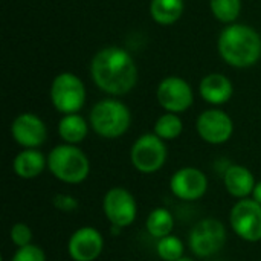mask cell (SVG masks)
I'll use <instances>...</instances> for the list:
<instances>
[{
    "mask_svg": "<svg viewBox=\"0 0 261 261\" xmlns=\"http://www.w3.org/2000/svg\"><path fill=\"white\" fill-rule=\"evenodd\" d=\"M145 228H147V232L158 240L168 237L171 236V231L174 228L173 214L167 208H154L147 217Z\"/></svg>",
    "mask_w": 261,
    "mask_h": 261,
    "instance_id": "obj_20",
    "label": "cell"
},
{
    "mask_svg": "<svg viewBox=\"0 0 261 261\" xmlns=\"http://www.w3.org/2000/svg\"><path fill=\"white\" fill-rule=\"evenodd\" d=\"M158 255L164 261H176L184 257V243L174 236L159 239L156 246Z\"/></svg>",
    "mask_w": 261,
    "mask_h": 261,
    "instance_id": "obj_23",
    "label": "cell"
},
{
    "mask_svg": "<svg viewBox=\"0 0 261 261\" xmlns=\"http://www.w3.org/2000/svg\"><path fill=\"white\" fill-rule=\"evenodd\" d=\"M132 124L128 107L118 99H102L90 110V125L96 135L106 139L122 136Z\"/></svg>",
    "mask_w": 261,
    "mask_h": 261,
    "instance_id": "obj_4",
    "label": "cell"
},
{
    "mask_svg": "<svg viewBox=\"0 0 261 261\" xmlns=\"http://www.w3.org/2000/svg\"><path fill=\"white\" fill-rule=\"evenodd\" d=\"M52 203L61 213H73L78 210V200L70 194H57L54 196Z\"/></svg>",
    "mask_w": 261,
    "mask_h": 261,
    "instance_id": "obj_26",
    "label": "cell"
},
{
    "mask_svg": "<svg viewBox=\"0 0 261 261\" xmlns=\"http://www.w3.org/2000/svg\"><path fill=\"white\" fill-rule=\"evenodd\" d=\"M93 83L109 95H125L138 81V67L132 55L118 46L101 49L92 60Z\"/></svg>",
    "mask_w": 261,
    "mask_h": 261,
    "instance_id": "obj_1",
    "label": "cell"
},
{
    "mask_svg": "<svg viewBox=\"0 0 261 261\" xmlns=\"http://www.w3.org/2000/svg\"><path fill=\"white\" fill-rule=\"evenodd\" d=\"M199 90L200 96L206 102L213 106H222L232 98L234 86L228 76L222 73H210L200 81Z\"/></svg>",
    "mask_w": 261,
    "mask_h": 261,
    "instance_id": "obj_15",
    "label": "cell"
},
{
    "mask_svg": "<svg viewBox=\"0 0 261 261\" xmlns=\"http://www.w3.org/2000/svg\"><path fill=\"white\" fill-rule=\"evenodd\" d=\"M102 211L112 226L127 228L136 220L138 205L128 190L115 187L106 193L102 200Z\"/></svg>",
    "mask_w": 261,
    "mask_h": 261,
    "instance_id": "obj_9",
    "label": "cell"
},
{
    "mask_svg": "<svg viewBox=\"0 0 261 261\" xmlns=\"http://www.w3.org/2000/svg\"><path fill=\"white\" fill-rule=\"evenodd\" d=\"M223 182L226 191L237 199H246L257 185L254 174L243 165H229L223 174Z\"/></svg>",
    "mask_w": 261,
    "mask_h": 261,
    "instance_id": "obj_16",
    "label": "cell"
},
{
    "mask_svg": "<svg viewBox=\"0 0 261 261\" xmlns=\"http://www.w3.org/2000/svg\"><path fill=\"white\" fill-rule=\"evenodd\" d=\"M9 237H11V242H12L17 248H24V246H29V245H31L32 231H31V228H29L26 223H15V225L11 228Z\"/></svg>",
    "mask_w": 261,
    "mask_h": 261,
    "instance_id": "obj_24",
    "label": "cell"
},
{
    "mask_svg": "<svg viewBox=\"0 0 261 261\" xmlns=\"http://www.w3.org/2000/svg\"><path fill=\"white\" fill-rule=\"evenodd\" d=\"M197 133L199 136L213 145L225 144L231 139L234 133V122L228 113L219 109H210L199 115L197 118Z\"/></svg>",
    "mask_w": 261,
    "mask_h": 261,
    "instance_id": "obj_10",
    "label": "cell"
},
{
    "mask_svg": "<svg viewBox=\"0 0 261 261\" xmlns=\"http://www.w3.org/2000/svg\"><path fill=\"white\" fill-rule=\"evenodd\" d=\"M184 132V122L176 113H165L154 122V135L162 141L177 139Z\"/></svg>",
    "mask_w": 261,
    "mask_h": 261,
    "instance_id": "obj_21",
    "label": "cell"
},
{
    "mask_svg": "<svg viewBox=\"0 0 261 261\" xmlns=\"http://www.w3.org/2000/svg\"><path fill=\"white\" fill-rule=\"evenodd\" d=\"M130 161L132 165L144 174L156 173L167 162V147L154 133H145L132 145Z\"/></svg>",
    "mask_w": 261,
    "mask_h": 261,
    "instance_id": "obj_6",
    "label": "cell"
},
{
    "mask_svg": "<svg viewBox=\"0 0 261 261\" xmlns=\"http://www.w3.org/2000/svg\"><path fill=\"white\" fill-rule=\"evenodd\" d=\"M229 223L232 231L245 242H260L261 240V205L254 199L239 200L231 213Z\"/></svg>",
    "mask_w": 261,
    "mask_h": 261,
    "instance_id": "obj_8",
    "label": "cell"
},
{
    "mask_svg": "<svg viewBox=\"0 0 261 261\" xmlns=\"http://www.w3.org/2000/svg\"><path fill=\"white\" fill-rule=\"evenodd\" d=\"M87 133H89L87 122L78 113L66 115L58 122V135L61 136V139L66 144L76 145V144H80V142H83L86 139Z\"/></svg>",
    "mask_w": 261,
    "mask_h": 261,
    "instance_id": "obj_18",
    "label": "cell"
},
{
    "mask_svg": "<svg viewBox=\"0 0 261 261\" xmlns=\"http://www.w3.org/2000/svg\"><path fill=\"white\" fill-rule=\"evenodd\" d=\"M184 8V0H151L150 12L156 23L168 26L182 17Z\"/></svg>",
    "mask_w": 261,
    "mask_h": 261,
    "instance_id": "obj_19",
    "label": "cell"
},
{
    "mask_svg": "<svg viewBox=\"0 0 261 261\" xmlns=\"http://www.w3.org/2000/svg\"><path fill=\"white\" fill-rule=\"evenodd\" d=\"M50 99L58 112L64 115L78 113L86 102V87L76 75L63 72L52 81Z\"/></svg>",
    "mask_w": 261,
    "mask_h": 261,
    "instance_id": "obj_5",
    "label": "cell"
},
{
    "mask_svg": "<svg viewBox=\"0 0 261 261\" xmlns=\"http://www.w3.org/2000/svg\"><path fill=\"white\" fill-rule=\"evenodd\" d=\"M159 104L168 113H182L193 104L194 95L190 84L179 76H168L161 81L156 92Z\"/></svg>",
    "mask_w": 261,
    "mask_h": 261,
    "instance_id": "obj_11",
    "label": "cell"
},
{
    "mask_svg": "<svg viewBox=\"0 0 261 261\" xmlns=\"http://www.w3.org/2000/svg\"><path fill=\"white\" fill-rule=\"evenodd\" d=\"M176 261H194V260H191V258H188V257H182V258H179V260H176Z\"/></svg>",
    "mask_w": 261,
    "mask_h": 261,
    "instance_id": "obj_28",
    "label": "cell"
},
{
    "mask_svg": "<svg viewBox=\"0 0 261 261\" xmlns=\"http://www.w3.org/2000/svg\"><path fill=\"white\" fill-rule=\"evenodd\" d=\"M219 52L232 67H251L261 57V37L246 24H229L219 37Z\"/></svg>",
    "mask_w": 261,
    "mask_h": 261,
    "instance_id": "obj_2",
    "label": "cell"
},
{
    "mask_svg": "<svg viewBox=\"0 0 261 261\" xmlns=\"http://www.w3.org/2000/svg\"><path fill=\"white\" fill-rule=\"evenodd\" d=\"M171 193L185 202L199 200L208 191V177L203 171L194 167H185L177 170L170 180Z\"/></svg>",
    "mask_w": 261,
    "mask_h": 261,
    "instance_id": "obj_12",
    "label": "cell"
},
{
    "mask_svg": "<svg viewBox=\"0 0 261 261\" xmlns=\"http://www.w3.org/2000/svg\"><path fill=\"white\" fill-rule=\"evenodd\" d=\"M104 249L101 232L92 226L76 229L67 243L69 257L73 261H95Z\"/></svg>",
    "mask_w": 261,
    "mask_h": 261,
    "instance_id": "obj_13",
    "label": "cell"
},
{
    "mask_svg": "<svg viewBox=\"0 0 261 261\" xmlns=\"http://www.w3.org/2000/svg\"><path fill=\"white\" fill-rule=\"evenodd\" d=\"M252 199H254L257 203H260L261 205V180L260 182H257V185H255V188H254V191H252Z\"/></svg>",
    "mask_w": 261,
    "mask_h": 261,
    "instance_id": "obj_27",
    "label": "cell"
},
{
    "mask_svg": "<svg viewBox=\"0 0 261 261\" xmlns=\"http://www.w3.org/2000/svg\"><path fill=\"white\" fill-rule=\"evenodd\" d=\"M211 11L214 17L223 23H232L237 20L242 11L240 0H211Z\"/></svg>",
    "mask_w": 261,
    "mask_h": 261,
    "instance_id": "obj_22",
    "label": "cell"
},
{
    "mask_svg": "<svg viewBox=\"0 0 261 261\" xmlns=\"http://www.w3.org/2000/svg\"><path fill=\"white\" fill-rule=\"evenodd\" d=\"M12 167H14V171L18 177L35 179L47 167V159L37 148H24L23 151H20L15 156Z\"/></svg>",
    "mask_w": 261,
    "mask_h": 261,
    "instance_id": "obj_17",
    "label": "cell"
},
{
    "mask_svg": "<svg viewBox=\"0 0 261 261\" xmlns=\"http://www.w3.org/2000/svg\"><path fill=\"white\" fill-rule=\"evenodd\" d=\"M188 243L193 254L200 258L216 255L226 243V228L217 219H203L191 229Z\"/></svg>",
    "mask_w": 261,
    "mask_h": 261,
    "instance_id": "obj_7",
    "label": "cell"
},
{
    "mask_svg": "<svg viewBox=\"0 0 261 261\" xmlns=\"http://www.w3.org/2000/svg\"><path fill=\"white\" fill-rule=\"evenodd\" d=\"M47 168L55 179L69 185H76L87 179L90 162L81 148L63 144L50 150L47 156Z\"/></svg>",
    "mask_w": 261,
    "mask_h": 261,
    "instance_id": "obj_3",
    "label": "cell"
},
{
    "mask_svg": "<svg viewBox=\"0 0 261 261\" xmlns=\"http://www.w3.org/2000/svg\"><path fill=\"white\" fill-rule=\"evenodd\" d=\"M11 135L23 148H37L46 142L47 130L44 122L37 115L21 113L12 121Z\"/></svg>",
    "mask_w": 261,
    "mask_h": 261,
    "instance_id": "obj_14",
    "label": "cell"
},
{
    "mask_svg": "<svg viewBox=\"0 0 261 261\" xmlns=\"http://www.w3.org/2000/svg\"><path fill=\"white\" fill-rule=\"evenodd\" d=\"M11 261H46V254L40 246L29 245L24 248H18Z\"/></svg>",
    "mask_w": 261,
    "mask_h": 261,
    "instance_id": "obj_25",
    "label": "cell"
}]
</instances>
